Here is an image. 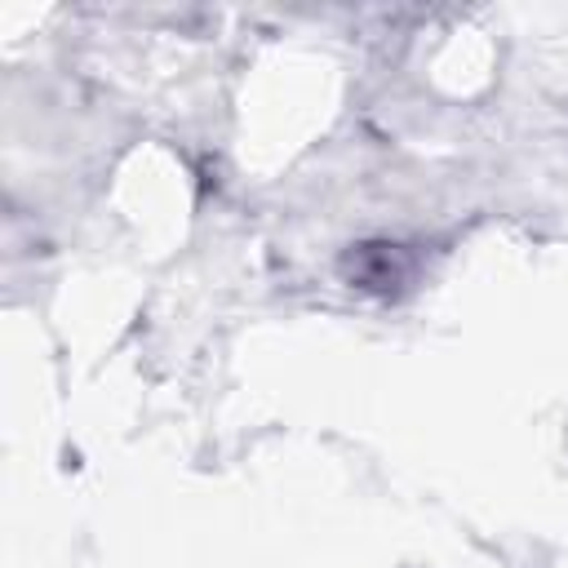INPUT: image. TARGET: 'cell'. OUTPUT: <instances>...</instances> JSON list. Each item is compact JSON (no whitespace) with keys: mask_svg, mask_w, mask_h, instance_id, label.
Instances as JSON below:
<instances>
[{"mask_svg":"<svg viewBox=\"0 0 568 568\" xmlns=\"http://www.w3.org/2000/svg\"><path fill=\"white\" fill-rule=\"evenodd\" d=\"M346 275H351L359 288L390 293V288L408 275V262H404L399 244H355V248L346 253Z\"/></svg>","mask_w":568,"mask_h":568,"instance_id":"6da1fadb","label":"cell"}]
</instances>
